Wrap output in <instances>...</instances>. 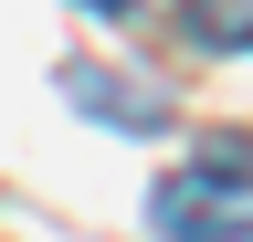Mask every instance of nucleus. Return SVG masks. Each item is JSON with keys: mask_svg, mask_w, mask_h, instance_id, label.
I'll list each match as a JSON object with an SVG mask.
<instances>
[{"mask_svg": "<svg viewBox=\"0 0 253 242\" xmlns=\"http://www.w3.org/2000/svg\"><path fill=\"white\" fill-rule=\"evenodd\" d=\"M158 242H253V158L243 147H211V158L169 169L148 190Z\"/></svg>", "mask_w": 253, "mask_h": 242, "instance_id": "1", "label": "nucleus"}, {"mask_svg": "<svg viewBox=\"0 0 253 242\" xmlns=\"http://www.w3.org/2000/svg\"><path fill=\"white\" fill-rule=\"evenodd\" d=\"M179 32L201 53H253V0H179Z\"/></svg>", "mask_w": 253, "mask_h": 242, "instance_id": "2", "label": "nucleus"}, {"mask_svg": "<svg viewBox=\"0 0 253 242\" xmlns=\"http://www.w3.org/2000/svg\"><path fill=\"white\" fill-rule=\"evenodd\" d=\"M84 11H148V0H84Z\"/></svg>", "mask_w": 253, "mask_h": 242, "instance_id": "3", "label": "nucleus"}]
</instances>
